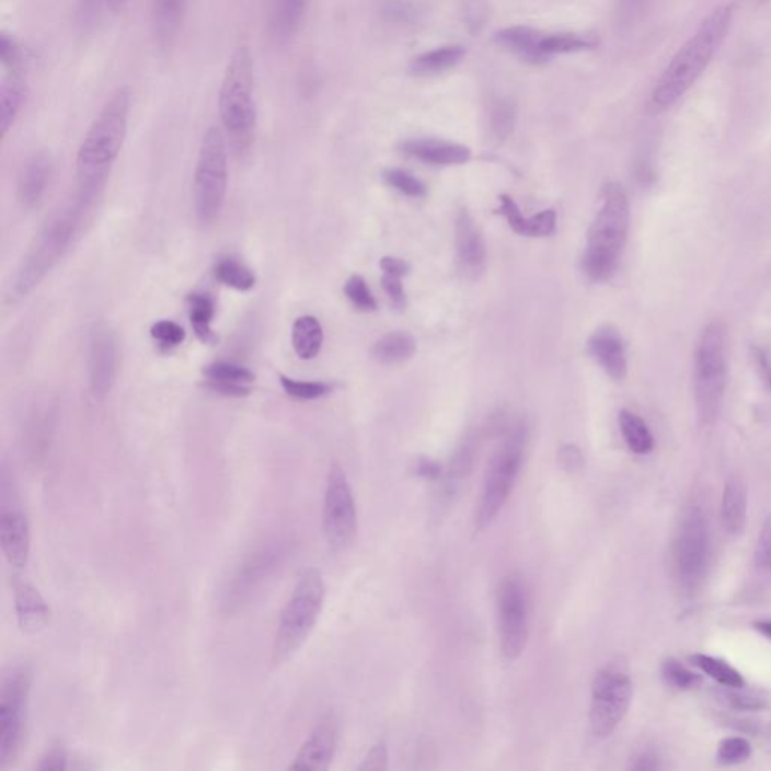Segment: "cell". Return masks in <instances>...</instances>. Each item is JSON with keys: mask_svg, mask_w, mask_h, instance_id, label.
I'll return each mask as SVG.
<instances>
[{"mask_svg": "<svg viewBox=\"0 0 771 771\" xmlns=\"http://www.w3.org/2000/svg\"><path fill=\"white\" fill-rule=\"evenodd\" d=\"M344 292L353 307L361 312H372L377 309V300L369 289L367 280L359 275L349 277L344 285Z\"/></svg>", "mask_w": 771, "mask_h": 771, "instance_id": "cell-44", "label": "cell"}, {"mask_svg": "<svg viewBox=\"0 0 771 771\" xmlns=\"http://www.w3.org/2000/svg\"><path fill=\"white\" fill-rule=\"evenodd\" d=\"M661 678L669 687L680 692L697 689L702 682L701 675L693 672L677 658H666L661 663Z\"/></svg>", "mask_w": 771, "mask_h": 771, "instance_id": "cell-40", "label": "cell"}, {"mask_svg": "<svg viewBox=\"0 0 771 771\" xmlns=\"http://www.w3.org/2000/svg\"><path fill=\"white\" fill-rule=\"evenodd\" d=\"M215 276L220 284L234 288L237 291H251L256 284L255 273L235 258L220 260L216 264Z\"/></svg>", "mask_w": 771, "mask_h": 771, "instance_id": "cell-38", "label": "cell"}, {"mask_svg": "<svg viewBox=\"0 0 771 771\" xmlns=\"http://www.w3.org/2000/svg\"><path fill=\"white\" fill-rule=\"evenodd\" d=\"M68 759L70 758H68L66 746H64L62 743H55V745L48 747L43 757L39 758V762L35 766V770H67Z\"/></svg>", "mask_w": 771, "mask_h": 771, "instance_id": "cell-48", "label": "cell"}, {"mask_svg": "<svg viewBox=\"0 0 771 771\" xmlns=\"http://www.w3.org/2000/svg\"><path fill=\"white\" fill-rule=\"evenodd\" d=\"M220 119L235 154H244L255 139L256 104L253 99V59L249 47L237 48L225 70L219 92Z\"/></svg>", "mask_w": 771, "mask_h": 771, "instance_id": "cell-4", "label": "cell"}, {"mask_svg": "<svg viewBox=\"0 0 771 771\" xmlns=\"http://www.w3.org/2000/svg\"><path fill=\"white\" fill-rule=\"evenodd\" d=\"M0 59H2L3 70H19L22 68V51L18 42L11 35L0 36Z\"/></svg>", "mask_w": 771, "mask_h": 771, "instance_id": "cell-50", "label": "cell"}, {"mask_svg": "<svg viewBox=\"0 0 771 771\" xmlns=\"http://www.w3.org/2000/svg\"><path fill=\"white\" fill-rule=\"evenodd\" d=\"M500 653L516 661L525 653L530 630V594L520 574H508L497 589Z\"/></svg>", "mask_w": 771, "mask_h": 771, "instance_id": "cell-14", "label": "cell"}, {"mask_svg": "<svg viewBox=\"0 0 771 771\" xmlns=\"http://www.w3.org/2000/svg\"><path fill=\"white\" fill-rule=\"evenodd\" d=\"M405 154L415 157L421 162L434 166H451L469 162L472 152L460 143L446 142L439 139H413L403 143Z\"/></svg>", "mask_w": 771, "mask_h": 771, "instance_id": "cell-25", "label": "cell"}, {"mask_svg": "<svg viewBox=\"0 0 771 771\" xmlns=\"http://www.w3.org/2000/svg\"><path fill=\"white\" fill-rule=\"evenodd\" d=\"M14 608L19 629L27 636L42 633L50 624V606L31 582L15 580Z\"/></svg>", "mask_w": 771, "mask_h": 771, "instance_id": "cell-20", "label": "cell"}, {"mask_svg": "<svg viewBox=\"0 0 771 771\" xmlns=\"http://www.w3.org/2000/svg\"><path fill=\"white\" fill-rule=\"evenodd\" d=\"M723 528L730 536H741L747 523V488L738 475H730L725 482L721 502Z\"/></svg>", "mask_w": 771, "mask_h": 771, "instance_id": "cell-27", "label": "cell"}, {"mask_svg": "<svg viewBox=\"0 0 771 771\" xmlns=\"http://www.w3.org/2000/svg\"><path fill=\"white\" fill-rule=\"evenodd\" d=\"M516 126V108L513 103L499 102L492 112V135L497 142H504L513 135Z\"/></svg>", "mask_w": 771, "mask_h": 771, "instance_id": "cell-46", "label": "cell"}, {"mask_svg": "<svg viewBox=\"0 0 771 771\" xmlns=\"http://www.w3.org/2000/svg\"><path fill=\"white\" fill-rule=\"evenodd\" d=\"M0 545L8 564L14 568L26 566L31 553L30 521L5 461L0 473Z\"/></svg>", "mask_w": 771, "mask_h": 771, "instance_id": "cell-16", "label": "cell"}, {"mask_svg": "<svg viewBox=\"0 0 771 771\" xmlns=\"http://www.w3.org/2000/svg\"><path fill=\"white\" fill-rule=\"evenodd\" d=\"M728 383V341L721 321L706 324L694 352V403L702 425L714 424Z\"/></svg>", "mask_w": 771, "mask_h": 771, "instance_id": "cell-6", "label": "cell"}, {"mask_svg": "<svg viewBox=\"0 0 771 771\" xmlns=\"http://www.w3.org/2000/svg\"><path fill=\"white\" fill-rule=\"evenodd\" d=\"M389 767V752L388 745L386 741H377L376 745L368 750L365 758L361 759L360 766L357 770L360 771H384Z\"/></svg>", "mask_w": 771, "mask_h": 771, "instance_id": "cell-49", "label": "cell"}, {"mask_svg": "<svg viewBox=\"0 0 771 771\" xmlns=\"http://www.w3.org/2000/svg\"><path fill=\"white\" fill-rule=\"evenodd\" d=\"M755 565L759 572L771 574V514L766 517L759 530L757 548H755Z\"/></svg>", "mask_w": 771, "mask_h": 771, "instance_id": "cell-47", "label": "cell"}, {"mask_svg": "<svg viewBox=\"0 0 771 771\" xmlns=\"http://www.w3.org/2000/svg\"><path fill=\"white\" fill-rule=\"evenodd\" d=\"M325 585L320 569L301 574L291 597L280 612L272 646L273 666L283 665L304 645L323 612Z\"/></svg>", "mask_w": 771, "mask_h": 771, "instance_id": "cell-5", "label": "cell"}, {"mask_svg": "<svg viewBox=\"0 0 771 771\" xmlns=\"http://www.w3.org/2000/svg\"><path fill=\"white\" fill-rule=\"evenodd\" d=\"M753 629L771 641V618H762V620L755 621Z\"/></svg>", "mask_w": 771, "mask_h": 771, "instance_id": "cell-59", "label": "cell"}, {"mask_svg": "<svg viewBox=\"0 0 771 771\" xmlns=\"http://www.w3.org/2000/svg\"><path fill=\"white\" fill-rule=\"evenodd\" d=\"M590 356L613 380H624L629 372V360L622 336L613 325H601L588 341Z\"/></svg>", "mask_w": 771, "mask_h": 771, "instance_id": "cell-21", "label": "cell"}, {"mask_svg": "<svg viewBox=\"0 0 771 771\" xmlns=\"http://www.w3.org/2000/svg\"><path fill=\"white\" fill-rule=\"evenodd\" d=\"M485 8L482 7L481 0H472L468 7V20L470 26L480 27L485 20Z\"/></svg>", "mask_w": 771, "mask_h": 771, "instance_id": "cell-58", "label": "cell"}, {"mask_svg": "<svg viewBox=\"0 0 771 771\" xmlns=\"http://www.w3.org/2000/svg\"><path fill=\"white\" fill-rule=\"evenodd\" d=\"M357 508L352 485L343 465L333 463L325 481L323 502V532L329 548L336 553L347 552L357 538Z\"/></svg>", "mask_w": 771, "mask_h": 771, "instance_id": "cell-13", "label": "cell"}, {"mask_svg": "<svg viewBox=\"0 0 771 771\" xmlns=\"http://www.w3.org/2000/svg\"><path fill=\"white\" fill-rule=\"evenodd\" d=\"M752 355L755 359V365H757L759 373H761L762 380L769 386L771 391V360L769 353L764 348L753 347Z\"/></svg>", "mask_w": 771, "mask_h": 771, "instance_id": "cell-56", "label": "cell"}, {"mask_svg": "<svg viewBox=\"0 0 771 771\" xmlns=\"http://www.w3.org/2000/svg\"><path fill=\"white\" fill-rule=\"evenodd\" d=\"M228 191V148L223 131L211 126L200 142L193 183L195 212L200 223L215 222L223 210Z\"/></svg>", "mask_w": 771, "mask_h": 771, "instance_id": "cell-11", "label": "cell"}, {"mask_svg": "<svg viewBox=\"0 0 771 771\" xmlns=\"http://www.w3.org/2000/svg\"><path fill=\"white\" fill-rule=\"evenodd\" d=\"M690 663L702 670V672L709 675L713 678L717 684L722 687H743L746 686L745 678L738 672L737 669L733 668L729 663L722 660V658L709 656V654H693L690 656Z\"/></svg>", "mask_w": 771, "mask_h": 771, "instance_id": "cell-36", "label": "cell"}, {"mask_svg": "<svg viewBox=\"0 0 771 771\" xmlns=\"http://www.w3.org/2000/svg\"><path fill=\"white\" fill-rule=\"evenodd\" d=\"M51 169L54 164L46 152H36L23 164L19 175L18 198L26 210H34L42 204L50 183Z\"/></svg>", "mask_w": 771, "mask_h": 771, "instance_id": "cell-22", "label": "cell"}, {"mask_svg": "<svg viewBox=\"0 0 771 771\" xmlns=\"http://www.w3.org/2000/svg\"><path fill=\"white\" fill-rule=\"evenodd\" d=\"M340 745V721L333 713L324 714L300 746L289 770L325 771L331 767Z\"/></svg>", "mask_w": 771, "mask_h": 771, "instance_id": "cell-17", "label": "cell"}, {"mask_svg": "<svg viewBox=\"0 0 771 771\" xmlns=\"http://www.w3.org/2000/svg\"><path fill=\"white\" fill-rule=\"evenodd\" d=\"M188 0H152V31L157 44L169 48L179 38Z\"/></svg>", "mask_w": 771, "mask_h": 771, "instance_id": "cell-26", "label": "cell"}, {"mask_svg": "<svg viewBox=\"0 0 771 771\" xmlns=\"http://www.w3.org/2000/svg\"><path fill=\"white\" fill-rule=\"evenodd\" d=\"M649 0H620V23L621 26L629 27L644 18L648 10Z\"/></svg>", "mask_w": 771, "mask_h": 771, "instance_id": "cell-52", "label": "cell"}, {"mask_svg": "<svg viewBox=\"0 0 771 771\" xmlns=\"http://www.w3.org/2000/svg\"><path fill=\"white\" fill-rule=\"evenodd\" d=\"M497 215L504 216L509 228L518 235L549 237L557 229V215L554 210H544L536 216L526 217L516 200L508 195L499 196Z\"/></svg>", "mask_w": 771, "mask_h": 771, "instance_id": "cell-24", "label": "cell"}, {"mask_svg": "<svg viewBox=\"0 0 771 771\" xmlns=\"http://www.w3.org/2000/svg\"><path fill=\"white\" fill-rule=\"evenodd\" d=\"M632 770H658L661 769L660 758L653 750H641L632 758V764L629 766Z\"/></svg>", "mask_w": 771, "mask_h": 771, "instance_id": "cell-55", "label": "cell"}, {"mask_svg": "<svg viewBox=\"0 0 771 771\" xmlns=\"http://www.w3.org/2000/svg\"><path fill=\"white\" fill-rule=\"evenodd\" d=\"M27 87L26 80L23 78V68L19 70L5 71L2 88H0V128H2V138H5L8 131L14 126L20 112L26 102Z\"/></svg>", "mask_w": 771, "mask_h": 771, "instance_id": "cell-28", "label": "cell"}, {"mask_svg": "<svg viewBox=\"0 0 771 771\" xmlns=\"http://www.w3.org/2000/svg\"><path fill=\"white\" fill-rule=\"evenodd\" d=\"M633 699V680L624 657L605 663L590 689L589 726L598 740H605L618 729L629 713Z\"/></svg>", "mask_w": 771, "mask_h": 771, "instance_id": "cell-9", "label": "cell"}, {"mask_svg": "<svg viewBox=\"0 0 771 771\" xmlns=\"http://www.w3.org/2000/svg\"><path fill=\"white\" fill-rule=\"evenodd\" d=\"M620 429L630 451L636 456H648L654 449V436L646 422L636 413L630 410H622L620 417Z\"/></svg>", "mask_w": 771, "mask_h": 771, "instance_id": "cell-33", "label": "cell"}, {"mask_svg": "<svg viewBox=\"0 0 771 771\" xmlns=\"http://www.w3.org/2000/svg\"><path fill=\"white\" fill-rule=\"evenodd\" d=\"M187 304L193 331L200 343L215 344L217 335L211 327L216 315L215 299L207 292H193L187 297Z\"/></svg>", "mask_w": 771, "mask_h": 771, "instance_id": "cell-32", "label": "cell"}, {"mask_svg": "<svg viewBox=\"0 0 771 771\" xmlns=\"http://www.w3.org/2000/svg\"><path fill=\"white\" fill-rule=\"evenodd\" d=\"M32 674L27 666H14L3 675L0 687V769H7L22 752L26 738Z\"/></svg>", "mask_w": 771, "mask_h": 771, "instance_id": "cell-12", "label": "cell"}, {"mask_svg": "<svg viewBox=\"0 0 771 771\" xmlns=\"http://www.w3.org/2000/svg\"><path fill=\"white\" fill-rule=\"evenodd\" d=\"M280 384L288 396L297 401H313L332 392V386L324 381H300L289 379L287 376H279Z\"/></svg>", "mask_w": 771, "mask_h": 771, "instance_id": "cell-41", "label": "cell"}, {"mask_svg": "<svg viewBox=\"0 0 771 771\" xmlns=\"http://www.w3.org/2000/svg\"><path fill=\"white\" fill-rule=\"evenodd\" d=\"M596 39L592 36L577 34H553L542 36L538 44V51L542 58L557 54H572V51L588 50L596 47Z\"/></svg>", "mask_w": 771, "mask_h": 771, "instance_id": "cell-39", "label": "cell"}, {"mask_svg": "<svg viewBox=\"0 0 771 771\" xmlns=\"http://www.w3.org/2000/svg\"><path fill=\"white\" fill-rule=\"evenodd\" d=\"M151 336L163 352H171L186 341L184 329L171 320L157 321L152 324Z\"/></svg>", "mask_w": 771, "mask_h": 771, "instance_id": "cell-45", "label": "cell"}, {"mask_svg": "<svg viewBox=\"0 0 771 771\" xmlns=\"http://www.w3.org/2000/svg\"><path fill=\"white\" fill-rule=\"evenodd\" d=\"M541 38L542 36L538 32L528 26L506 27V30H502L496 34L497 43L506 48H511L516 54L533 60V62L544 60L540 51H538V44H540Z\"/></svg>", "mask_w": 771, "mask_h": 771, "instance_id": "cell-35", "label": "cell"}, {"mask_svg": "<svg viewBox=\"0 0 771 771\" xmlns=\"http://www.w3.org/2000/svg\"><path fill=\"white\" fill-rule=\"evenodd\" d=\"M118 341L106 327L92 333L90 345V384L95 400L103 401L111 392L118 373Z\"/></svg>", "mask_w": 771, "mask_h": 771, "instance_id": "cell-18", "label": "cell"}, {"mask_svg": "<svg viewBox=\"0 0 771 771\" xmlns=\"http://www.w3.org/2000/svg\"><path fill=\"white\" fill-rule=\"evenodd\" d=\"M630 228V200L620 183L601 188L600 210L588 231L582 268L594 283H606L618 271Z\"/></svg>", "mask_w": 771, "mask_h": 771, "instance_id": "cell-3", "label": "cell"}, {"mask_svg": "<svg viewBox=\"0 0 771 771\" xmlns=\"http://www.w3.org/2000/svg\"><path fill=\"white\" fill-rule=\"evenodd\" d=\"M87 203L88 199H84L83 196L74 207L59 212L54 220L46 225L15 276L11 288L12 299H22L34 291L35 287H38L44 277L66 255L72 239L78 234L80 219H82V211L87 207Z\"/></svg>", "mask_w": 771, "mask_h": 771, "instance_id": "cell-7", "label": "cell"}, {"mask_svg": "<svg viewBox=\"0 0 771 771\" xmlns=\"http://www.w3.org/2000/svg\"><path fill=\"white\" fill-rule=\"evenodd\" d=\"M672 557L675 577L687 596H694L704 585L710 569L711 536L705 511L690 504L675 529Z\"/></svg>", "mask_w": 771, "mask_h": 771, "instance_id": "cell-8", "label": "cell"}, {"mask_svg": "<svg viewBox=\"0 0 771 771\" xmlns=\"http://www.w3.org/2000/svg\"><path fill=\"white\" fill-rule=\"evenodd\" d=\"M403 277V275L391 272H383L381 275V287H383L389 300L392 301L393 307L398 309L405 308V291L403 280H401Z\"/></svg>", "mask_w": 771, "mask_h": 771, "instance_id": "cell-51", "label": "cell"}, {"mask_svg": "<svg viewBox=\"0 0 771 771\" xmlns=\"http://www.w3.org/2000/svg\"><path fill=\"white\" fill-rule=\"evenodd\" d=\"M383 179L389 186L405 196L422 198V196L427 195V186L419 179H416L415 175L403 171V169H388V171L383 172Z\"/></svg>", "mask_w": 771, "mask_h": 771, "instance_id": "cell-43", "label": "cell"}, {"mask_svg": "<svg viewBox=\"0 0 771 771\" xmlns=\"http://www.w3.org/2000/svg\"><path fill=\"white\" fill-rule=\"evenodd\" d=\"M525 429H514L490 461L475 516V532L487 530L496 521L511 496L514 485L523 464Z\"/></svg>", "mask_w": 771, "mask_h": 771, "instance_id": "cell-10", "label": "cell"}, {"mask_svg": "<svg viewBox=\"0 0 771 771\" xmlns=\"http://www.w3.org/2000/svg\"><path fill=\"white\" fill-rule=\"evenodd\" d=\"M560 465L565 472L576 473L584 465V457L577 446L565 445L560 449Z\"/></svg>", "mask_w": 771, "mask_h": 771, "instance_id": "cell-53", "label": "cell"}, {"mask_svg": "<svg viewBox=\"0 0 771 771\" xmlns=\"http://www.w3.org/2000/svg\"><path fill=\"white\" fill-rule=\"evenodd\" d=\"M752 757V745L745 737L723 738L717 746L716 758L722 766H737Z\"/></svg>", "mask_w": 771, "mask_h": 771, "instance_id": "cell-42", "label": "cell"}, {"mask_svg": "<svg viewBox=\"0 0 771 771\" xmlns=\"http://www.w3.org/2000/svg\"><path fill=\"white\" fill-rule=\"evenodd\" d=\"M287 556L288 545L283 541L272 542L249 554L225 586L222 596L225 610L234 612L248 605L283 568Z\"/></svg>", "mask_w": 771, "mask_h": 771, "instance_id": "cell-15", "label": "cell"}, {"mask_svg": "<svg viewBox=\"0 0 771 771\" xmlns=\"http://www.w3.org/2000/svg\"><path fill=\"white\" fill-rule=\"evenodd\" d=\"M761 2H767V0H761Z\"/></svg>", "mask_w": 771, "mask_h": 771, "instance_id": "cell-61", "label": "cell"}, {"mask_svg": "<svg viewBox=\"0 0 771 771\" xmlns=\"http://www.w3.org/2000/svg\"><path fill=\"white\" fill-rule=\"evenodd\" d=\"M323 327L315 317L303 315L292 324V347L300 359L311 360L317 357L323 347Z\"/></svg>", "mask_w": 771, "mask_h": 771, "instance_id": "cell-30", "label": "cell"}, {"mask_svg": "<svg viewBox=\"0 0 771 771\" xmlns=\"http://www.w3.org/2000/svg\"><path fill=\"white\" fill-rule=\"evenodd\" d=\"M413 472L424 480L437 481L441 476V465L429 458L421 457L415 461Z\"/></svg>", "mask_w": 771, "mask_h": 771, "instance_id": "cell-54", "label": "cell"}, {"mask_svg": "<svg viewBox=\"0 0 771 771\" xmlns=\"http://www.w3.org/2000/svg\"><path fill=\"white\" fill-rule=\"evenodd\" d=\"M307 0H275L271 14L273 38L284 43L292 38L303 19Z\"/></svg>", "mask_w": 771, "mask_h": 771, "instance_id": "cell-29", "label": "cell"}, {"mask_svg": "<svg viewBox=\"0 0 771 771\" xmlns=\"http://www.w3.org/2000/svg\"><path fill=\"white\" fill-rule=\"evenodd\" d=\"M131 94L127 87L108 96L84 136L78 152V174L83 191L94 192L106 180L127 138Z\"/></svg>", "mask_w": 771, "mask_h": 771, "instance_id": "cell-2", "label": "cell"}, {"mask_svg": "<svg viewBox=\"0 0 771 771\" xmlns=\"http://www.w3.org/2000/svg\"><path fill=\"white\" fill-rule=\"evenodd\" d=\"M464 55V47L457 46V44L434 48L427 54L417 56L413 60L410 70L415 72V74H437V72H444L449 70V68L456 67Z\"/></svg>", "mask_w": 771, "mask_h": 771, "instance_id": "cell-34", "label": "cell"}, {"mask_svg": "<svg viewBox=\"0 0 771 771\" xmlns=\"http://www.w3.org/2000/svg\"><path fill=\"white\" fill-rule=\"evenodd\" d=\"M735 14L734 3L718 5L710 12L690 39L670 59L661 72L649 99V111L663 114L692 90L702 72L716 56L728 36Z\"/></svg>", "mask_w": 771, "mask_h": 771, "instance_id": "cell-1", "label": "cell"}, {"mask_svg": "<svg viewBox=\"0 0 771 771\" xmlns=\"http://www.w3.org/2000/svg\"><path fill=\"white\" fill-rule=\"evenodd\" d=\"M380 267L383 272L398 273V275L407 276L412 265L405 260L395 258V256H384L380 260Z\"/></svg>", "mask_w": 771, "mask_h": 771, "instance_id": "cell-57", "label": "cell"}, {"mask_svg": "<svg viewBox=\"0 0 771 771\" xmlns=\"http://www.w3.org/2000/svg\"><path fill=\"white\" fill-rule=\"evenodd\" d=\"M718 699L729 709L737 711H762L769 709L770 694L764 690L743 687H725L718 692Z\"/></svg>", "mask_w": 771, "mask_h": 771, "instance_id": "cell-37", "label": "cell"}, {"mask_svg": "<svg viewBox=\"0 0 771 771\" xmlns=\"http://www.w3.org/2000/svg\"><path fill=\"white\" fill-rule=\"evenodd\" d=\"M458 264L465 276L475 277L484 271L487 249L475 220L468 210L458 212L456 220Z\"/></svg>", "mask_w": 771, "mask_h": 771, "instance_id": "cell-19", "label": "cell"}, {"mask_svg": "<svg viewBox=\"0 0 771 771\" xmlns=\"http://www.w3.org/2000/svg\"><path fill=\"white\" fill-rule=\"evenodd\" d=\"M416 341L407 332H391L380 337L372 347V357L379 364H403L415 355Z\"/></svg>", "mask_w": 771, "mask_h": 771, "instance_id": "cell-31", "label": "cell"}, {"mask_svg": "<svg viewBox=\"0 0 771 771\" xmlns=\"http://www.w3.org/2000/svg\"><path fill=\"white\" fill-rule=\"evenodd\" d=\"M204 377L207 379V388L220 395L231 398H243L251 395L249 384L255 381V373L234 364V361L219 360L212 361L204 368Z\"/></svg>", "mask_w": 771, "mask_h": 771, "instance_id": "cell-23", "label": "cell"}, {"mask_svg": "<svg viewBox=\"0 0 771 771\" xmlns=\"http://www.w3.org/2000/svg\"><path fill=\"white\" fill-rule=\"evenodd\" d=\"M107 7L114 12H120L126 8L128 0H106Z\"/></svg>", "mask_w": 771, "mask_h": 771, "instance_id": "cell-60", "label": "cell"}]
</instances>
